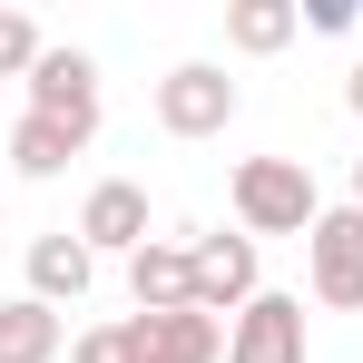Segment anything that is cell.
Instances as JSON below:
<instances>
[{"label": "cell", "mask_w": 363, "mask_h": 363, "mask_svg": "<svg viewBox=\"0 0 363 363\" xmlns=\"http://www.w3.org/2000/svg\"><path fill=\"white\" fill-rule=\"evenodd\" d=\"M304 30V0H226V50L236 60H275Z\"/></svg>", "instance_id": "obj_11"}, {"label": "cell", "mask_w": 363, "mask_h": 363, "mask_svg": "<svg viewBox=\"0 0 363 363\" xmlns=\"http://www.w3.org/2000/svg\"><path fill=\"white\" fill-rule=\"evenodd\" d=\"M20 89H30V118H69L99 138V60L89 50H40V69Z\"/></svg>", "instance_id": "obj_5"}, {"label": "cell", "mask_w": 363, "mask_h": 363, "mask_svg": "<svg viewBox=\"0 0 363 363\" xmlns=\"http://www.w3.org/2000/svg\"><path fill=\"white\" fill-rule=\"evenodd\" d=\"M354 206H363V157H354Z\"/></svg>", "instance_id": "obj_18"}, {"label": "cell", "mask_w": 363, "mask_h": 363, "mask_svg": "<svg viewBox=\"0 0 363 363\" xmlns=\"http://www.w3.org/2000/svg\"><path fill=\"white\" fill-rule=\"evenodd\" d=\"M304 30H324V40H344V30H363L354 0H304Z\"/></svg>", "instance_id": "obj_16"}, {"label": "cell", "mask_w": 363, "mask_h": 363, "mask_svg": "<svg viewBox=\"0 0 363 363\" xmlns=\"http://www.w3.org/2000/svg\"><path fill=\"white\" fill-rule=\"evenodd\" d=\"M69 363H138V344H128V324H89L69 344Z\"/></svg>", "instance_id": "obj_15"}, {"label": "cell", "mask_w": 363, "mask_h": 363, "mask_svg": "<svg viewBox=\"0 0 363 363\" xmlns=\"http://www.w3.org/2000/svg\"><path fill=\"white\" fill-rule=\"evenodd\" d=\"M304 285H314V304H334V314L363 304V206L354 196L314 216V236H304Z\"/></svg>", "instance_id": "obj_2"}, {"label": "cell", "mask_w": 363, "mask_h": 363, "mask_svg": "<svg viewBox=\"0 0 363 363\" xmlns=\"http://www.w3.org/2000/svg\"><path fill=\"white\" fill-rule=\"evenodd\" d=\"M0 363H60V314H50L40 295L0 304Z\"/></svg>", "instance_id": "obj_13"}, {"label": "cell", "mask_w": 363, "mask_h": 363, "mask_svg": "<svg viewBox=\"0 0 363 363\" xmlns=\"http://www.w3.org/2000/svg\"><path fill=\"white\" fill-rule=\"evenodd\" d=\"M128 295L138 314H186L196 304V265H186V236H147L128 255Z\"/></svg>", "instance_id": "obj_9"}, {"label": "cell", "mask_w": 363, "mask_h": 363, "mask_svg": "<svg viewBox=\"0 0 363 363\" xmlns=\"http://www.w3.org/2000/svg\"><path fill=\"white\" fill-rule=\"evenodd\" d=\"M226 196H236V226H245V236H314V216H324L304 157H245L236 177H226Z\"/></svg>", "instance_id": "obj_1"}, {"label": "cell", "mask_w": 363, "mask_h": 363, "mask_svg": "<svg viewBox=\"0 0 363 363\" xmlns=\"http://www.w3.org/2000/svg\"><path fill=\"white\" fill-rule=\"evenodd\" d=\"M40 50H50V40H40V20H30L20 0H0V79H30Z\"/></svg>", "instance_id": "obj_14"}, {"label": "cell", "mask_w": 363, "mask_h": 363, "mask_svg": "<svg viewBox=\"0 0 363 363\" xmlns=\"http://www.w3.org/2000/svg\"><path fill=\"white\" fill-rule=\"evenodd\" d=\"M344 108H354V118H363V69H354V79H344Z\"/></svg>", "instance_id": "obj_17"}, {"label": "cell", "mask_w": 363, "mask_h": 363, "mask_svg": "<svg viewBox=\"0 0 363 363\" xmlns=\"http://www.w3.org/2000/svg\"><path fill=\"white\" fill-rule=\"evenodd\" d=\"M157 128L167 138H226L236 128V79L216 60H177L157 79Z\"/></svg>", "instance_id": "obj_3"}, {"label": "cell", "mask_w": 363, "mask_h": 363, "mask_svg": "<svg viewBox=\"0 0 363 363\" xmlns=\"http://www.w3.org/2000/svg\"><path fill=\"white\" fill-rule=\"evenodd\" d=\"M226 363H304V295H265L226 324Z\"/></svg>", "instance_id": "obj_6"}, {"label": "cell", "mask_w": 363, "mask_h": 363, "mask_svg": "<svg viewBox=\"0 0 363 363\" xmlns=\"http://www.w3.org/2000/svg\"><path fill=\"white\" fill-rule=\"evenodd\" d=\"M89 275H99V255L79 245V226H60V236H30V295L50 304V314L89 295Z\"/></svg>", "instance_id": "obj_10"}, {"label": "cell", "mask_w": 363, "mask_h": 363, "mask_svg": "<svg viewBox=\"0 0 363 363\" xmlns=\"http://www.w3.org/2000/svg\"><path fill=\"white\" fill-rule=\"evenodd\" d=\"M186 265H196V314H216V324H236L245 304L265 295V265H255V236H186Z\"/></svg>", "instance_id": "obj_4"}, {"label": "cell", "mask_w": 363, "mask_h": 363, "mask_svg": "<svg viewBox=\"0 0 363 363\" xmlns=\"http://www.w3.org/2000/svg\"><path fill=\"white\" fill-rule=\"evenodd\" d=\"M79 147H89V128H69V118H30L20 108V128H10V167L20 177H69Z\"/></svg>", "instance_id": "obj_12"}, {"label": "cell", "mask_w": 363, "mask_h": 363, "mask_svg": "<svg viewBox=\"0 0 363 363\" xmlns=\"http://www.w3.org/2000/svg\"><path fill=\"white\" fill-rule=\"evenodd\" d=\"M128 344H138V363H226V324L216 314H128Z\"/></svg>", "instance_id": "obj_8"}, {"label": "cell", "mask_w": 363, "mask_h": 363, "mask_svg": "<svg viewBox=\"0 0 363 363\" xmlns=\"http://www.w3.org/2000/svg\"><path fill=\"white\" fill-rule=\"evenodd\" d=\"M79 245L89 255H138L147 245V186L138 177H99L79 196Z\"/></svg>", "instance_id": "obj_7"}]
</instances>
